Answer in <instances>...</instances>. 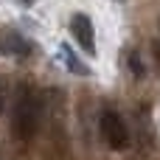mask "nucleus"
<instances>
[{
    "instance_id": "nucleus-1",
    "label": "nucleus",
    "mask_w": 160,
    "mask_h": 160,
    "mask_svg": "<svg viewBox=\"0 0 160 160\" xmlns=\"http://www.w3.org/2000/svg\"><path fill=\"white\" fill-rule=\"evenodd\" d=\"M39 118H42V101L37 96H28L22 93V98L17 101V110H14V118H11V129L20 141H28L37 135L39 129Z\"/></svg>"
},
{
    "instance_id": "nucleus-2",
    "label": "nucleus",
    "mask_w": 160,
    "mask_h": 160,
    "mask_svg": "<svg viewBox=\"0 0 160 160\" xmlns=\"http://www.w3.org/2000/svg\"><path fill=\"white\" fill-rule=\"evenodd\" d=\"M98 127H101V138L107 141L110 149H127L129 146V129H127V124H124V118L118 112L104 110Z\"/></svg>"
},
{
    "instance_id": "nucleus-3",
    "label": "nucleus",
    "mask_w": 160,
    "mask_h": 160,
    "mask_svg": "<svg viewBox=\"0 0 160 160\" xmlns=\"http://www.w3.org/2000/svg\"><path fill=\"white\" fill-rule=\"evenodd\" d=\"M70 34H73V39L82 45V51L84 53H96V34H93V22H90V17L87 14H73V20H70Z\"/></svg>"
},
{
    "instance_id": "nucleus-4",
    "label": "nucleus",
    "mask_w": 160,
    "mask_h": 160,
    "mask_svg": "<svg viewBox=\"0 0 160 160\" xmlns=\"http://www.w3.org/2000/svg\"><path fill=\"white\" fill-rule=\"evenodd\" d=\"M0 45H3V53H11V56H22V53H28V45L22 42V37H20L17 31H6Z\"/></svg>"
},
{
    "instance_id": "nucleus-5",
    "label": "nucleus",
    "mask_w": 160,
    "mask_h": 160,
    "mask_svg": "<svg viewBox=\"0 0 160 160\" xmlns=\"http://www.w3.org/2000/svg\"><path fill=\"white\" fill-rule=\"evenodd\" d=\"M6 98H8V87H6V82H0V115L6 112Z\"/></svg>"
}]
</instances>
